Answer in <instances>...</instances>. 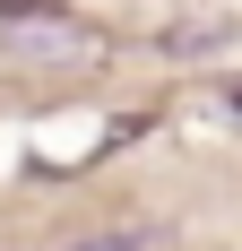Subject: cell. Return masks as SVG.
<instances>
[{
	"label": "cell",
	"instance_id": "1",
	"mask_svg": "<svg viewBox=\"0 0 242 251\" xmlns=\"http://www.w3.org/2000/svg\"><path fill=\"white\" fill-rule=\"evenodd\" d=\"M165 226H113V234H87V243H61V251H147Z\"/></svg>",
	"mask_w": 242,
	"mask_h": 251
}]
</instances>
